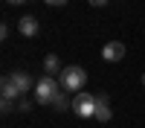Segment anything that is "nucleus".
<instances>
[{"mask_svg":"<svg viewBox=\"0 0 145 128\" xmlns=\"http://www.w3.org/2000/svg\"><path fill=\"white\" fill-rule=\"evenodd\" d=\"M102 58H105V61H122V58H125V44H122V41H110V44H105Z\"/></svg>","mask_w":145,"mask_h":128,"instance_id":"39448f33","label":"nucleus"},{"mask_svg":"<svg viewBox=\"0 0 145 128\" xmlns=\"http://www.w3.org/2000/svg\"><path fill=\"white\" fill-rule=\"evenodd\" d=\"M6 3H12V6H20V3H26V0H6Z\"/></svg>","mask_w":145,"mask_h":128,"instance_id":"ddd939ff","label":"nucleus"},{"mask_svg":"<svg viewBox=\"0 0 145 128\" xmlns=\"http://www.w3.org/2000/svg\"><path fill=\"white\" fill-rule=\"evenodd\" d=\"M90 6H96V9H102V6H107V0H87Z\"/></svg>","mask_w":145,"mask_h":128,"instance_id":"f8f14e48","label":"nucleus"},{"mask_svg":"<svg viewBox=\"0 0 145 128\" xmlns=\"http://www.w3.org/2000/svg\"><path fill=\"white\" fill-rule=\"evenodd\" d=\"M18 32H20V35H26V38L38 35V18H35V15H23L20 23H18Z\"/></svg>","mask_w":145,"mask_h":128,"instance_id":"423d86ee","label":"nucleus"},{"mask_svg":"<svg viewBox=\"0 0 145 128\" xmlns=\"http://www.w3.org/2000/svg\"><path fill=\"white\" fill-rule=\"evenodd\" d=\"M58 90H61V81L52 79V76H44V79L35 81V99H38L41 105H52Z\"/></svg>","mask_w":145,"mask_h":128,"instance_id":"f03ea898","label":"nucleus"},{"mask_svg":"<svg viewBox=\"0 0 145 128\" xmlns=\"http://www.w3.org/2000/svg\"><path fill=\"white\" fill-rule=\"evenodd\" d=\"M0 90H3V99H9V102L18 99V90H15V85H12V76L3 79V87H0Z\"/></svg>","mask_w":145,"mask_h":128,"instance_id":"1a4fd4ad","label":"nucleus"},{"mask_svg":"<svg viewBox=\"0 0 145 128\" xmlns=\"http://www.w3.org/2000/svg\"><path fill=\"white\" fill-rule=\"evenodd\" d=\"M64 93H67V90H58V93H55V99H52V108H55V111H64L67 105H72V102L64 96Z\"/></svg>","mask_w":145,"mask_h":128,"instance_id":"9d476101","label":"nucleus"},{"mask_svg":"<svg viewBox=\"0 0 145 128\" xmlns=\"http://www.w3.org/2000/svg\"><path fill=\"white\" fill-rule=\"evenodd\" d=\"M58 81H61V87H64L67 93H81V87L87 85V70L78 67V64H70V67L61 70Z\"/></svg>","mask_w":145,"mask_h":128,"instance_id":"f257e3e1","label":"nucleus"},{"mask_svg":"<svg viewBox=\"0 0 145 128\" xmlns=\"http://www.w3.org/2000/svg\"><path fill=\"white\" fill-rule=\"evenodd\" d=\"M46 6H55V9H61V6H67V0H44Z\"/></svg>","mask_w":145,"mask_h":128,"instance_id":"9b49d317","label":"nucleus"},{"mask_svg":"<svg viewBox=\"0 0 145 128\" xmlns=\"http://www.w3.org/2000/svg\"><path fill=\"white\" fill-rule=\"evenodd\" d=\"M96 122H110V99L107 93H96Z\"/></svg>","mask_w":145,"mask_h":128,"instance_id":"20e7f679","label":"nucleus"},{"mask_svg":"<svg viewBox=\"0 0 145 128\" xmlns=\"http://www.w3.org/2000/svg\"><path fill=\"white\" fill-rule=\"evenodd\" d=\"M142 85H145V73H142Z\"/></svg>","mask_w":145,"mask_h":128,"instance_id":"4468645a","label":"nucleus"},{"mask_svg":"<svg viewBox=\"0 0 145 128\" xmlns=\"http://www.w3.org/2000/svg\"><path fill=\"white\" fill-rule=\"evenodd\" d=\"M12 85H15L18 96H23V93L32 87V76H29V73H12Z\"/></svg>","mask_w":145,"mask_h":128,"instance_id":"0eeeda50","label":"nucleus"},{"mask_svg":"<svg viewBox=\"0 0 145 128\" xmlns=\"http://www.w3.org/2000/svg\"><path fill=\"white\" fill-rule=\"evenodd\" d=\"M72 114L81 116V119H90V116H96V96L93 93H76V99H72Z\"/></svg>","mask_w":145,"mask_h":128,"instance_id":"7ed1b4c3","label":"nucleus"},{"mask_svg":"<svg viewBox=\"0 0 145 128\" xmlns=\"http://www.w3.org/2000/svg\"><path fill=\"white\" fill-rule=\"evenodd\" d=\"M44 70H46V76H52V79L61 76V61H58V55H46L44 58Z\"/></svg>","mask_w":145,"mask_h":128,"instance_id":"6e6552de","label":"nucleus"}]
</instances>
